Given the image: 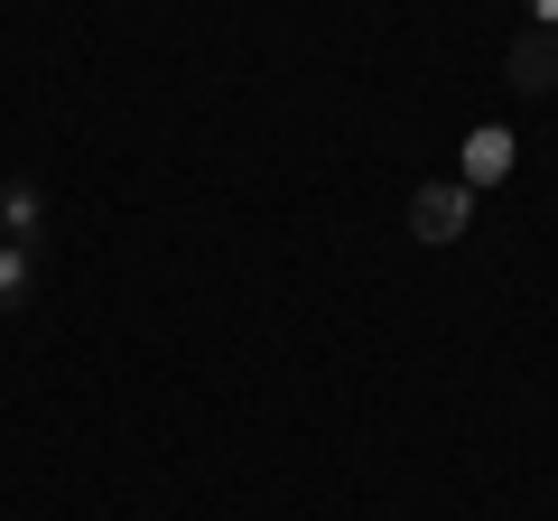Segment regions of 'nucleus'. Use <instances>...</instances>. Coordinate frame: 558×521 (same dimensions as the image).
Wrapping results in <instances>:
<instances>
[{"mask_svg":"<svg viewBox=\"0 0 558 521\" xmlns=\"http://www.w3.org/2000/svg\"><path fill=\"white\" fill-rule=\"evenodd\" d=\"M465 223H475V186H457V178H428L410 196V233L418 242H457Z\"/></svg>","mask_w":558,"mask_h":521,"instance_id":"obj_1","label":"nucleus"},{"mask_svg":"<svg viewBox=\"0 0 558 521\" xmlns=\"http://www.w3.org/2000/svg\"><path fill=\"white\" fill-rule=\"evenodd\" d=\"M512 159H521V141L502 131V121H484V131H465V149H457V186H475V196H484V186L512 178Z\"/></svg>","mask_w":558,"mask_h":521,"instance_id":"obj_2","label":"nucleus"},{"mask_svg":"<svg viewBox=\"0 0 558 521\" xmlns=\"http://www.w3.org/2000/svg\"><path fill=\"white\" fill-rule=\"evenodd\" d=\"M47 186L38 178H10L0 186V242H20V252H47Z\"/></svg>","mask_w":558,"mask_h":521,"instance_id":"obj_3","label":"nucleus"},{"mask_svg":"<svg viewBox=\"0 0 558 521\" xmlns=\"http://www.w3.org/2000/svg\"><path fill=\"white\" fill-rule=\"evenodd\" d=\"M512 94H558V28H521L512 38Z\"/></svg>","mask_w":558,"mask_h":521,"instance_id":"obj_4","label":"nucleus"},{"mask_svg":"<svg viewBox=\"0 0 558 521\" xmlns=\"http://www.w3.org/2000/svg\"><path fill=\"white\" fill-rule=\"evenodd\" d=\"M28 289H38V252L0 242V317H10V307H28Z\"/></svg>","mask_w":558,"mask_h":521,"instance_id":"obj_5","label":"nucleus"},{"mask_svg":"<svg viewBox=\"0 0 558 521\" xmlns=\"http://www.w3.org/2000/svg\"><path fill=\"white\" fill-rule=\"evenodd\" d=\"M531 10V28H558V0H521Z\"/></svg>","mask_w":558,"mask_h":521,"instance_id":"obj_6","label":"nucleus"}]
</instances>
